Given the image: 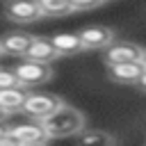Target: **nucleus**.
<instances>
[{"label":"nucleus","mask_w":146,"mask_h":146,"mask_svg":"<svg viewBox=\"0 0 146 146\" xmlns=\"http://www.w3.org/2000/svg\"><path fill=\"white\" fill-rule=\"evenodd\" d=\"M59 57V52L55 50V46L50 43V39H41V36H34L27 52H25V59H32V62H41V64H50Z\"/></svg>","instance_id":"1a4fd4ad"},{"label":"nucleus","mask_w":146,"mask_h":146,"mask_svg":"<svg viewBox=\"0 0 146 146\" xmlns=\"http://www.w3.org/2000/svg\"><path fill=\"white\" fill-rule=\"evenodd\" d=\"M14 75L18 78V84L21 87H39V84H46L50 78H52V68L50 64H41V62H32V59H23L18 62L14 68Z\"/></svg>","instance_id":"f03ea898"},{"label":"nucleus","mask_w":146,"mask_h":146,"mask_svg":"<svg viewBox=\"0 0 146 146\" xmlns=\"http://www.w3.org/2000/svg\"><path fill=\"white\" fill-rule=\"evenodd\" d=\"M78 146H114V137L105 130L84 128L78 132Z\"/></svg>","instance_id":"ddd939ff"},{"label":"nucleus","mask_w":146,"mask_h":146,"mask_svg":"<svg viewBox=\"0 0 146 146\" xmlns=\"http://www.w3.org/2000/svg\"><path fill=\"white\" fill-rule=\"evenodd\" d=\"M50 43L55 46V50L59 52V57H68V55H78L84 50L78 32H59V34H52L50 36Z\"/></svg>","instance_id":"9b49d317"},{"label":"nucleus","mask_w":146,"mask_h":146,"mask_svg":"<svg viewBox=\"0 0 146 146\" xmlns=\"http://www.w3.org/2000/svg\"><path fill=\"white\" fill-rule=\"evenodd\" d=\"M11 87H21L18 84V78L14 75V71L0 68V89H11Z\"/></svg>","instance_id":"2eb2a0df"},{"label":"nucleus","mask_w":146,"mask_h":146,"mask_svg":"<svg viewBox=\"0 0 146 146\" xmlns=\"http://www.w3.org/2000/svg\"><path fill=\"white\" fill-rule=\"evenodd\" d=\"M141 62H144V66H146V50H144V55H141Z\"/></svg>","instance_id":"aec40b11"},{"label":"nucleus","mask_w":146,"mask_h":146,"mask_svg":"<svg viewBox=\"0 0 146 146\" xmlns=\"http://www.w3.org/2000/svg\"><path fill=\"white\" fill-rule=\"evenodd\" d=\"M39 123L46 130L48 139H62V137H71V135H78L80 130H84L82 112L75 110L73 105H66V103H62L52 114H48Z\"/></svg>","instance_id":"f257e3e1"},{"label":"nucleus","mask_w":146,"mask_h":146,"mask_svg":"<svg viewBox=\"0 0 146 146\" xmlns=\"http://www.w3.org/2000/svg\"><path fill=\"white\" fill-rule=\"evenodd\" d=\"M62 103H64V100H62L59 96H55V94H27V98H25V103H23L21 110H23L30 119L41 121V119H46L48 114H52Z\"/></svg>","instance_id":"7ed1b4c3"},{"label":"nucleus","mask_w":146,"mask_h":146,"mask_svg":"<svg viewBox=\"0 0 146 146\" xmlns=\"http://www.w3.org/2000/svg\"><path fill=\"white\" fill-rule=\"evenodd\" d=\"M7 116H9V112H7V110H2V107H0V123H2V121H5V119H7Z\"/></svg>","instance_id":"a211bd4d"},{"label":"nucleus","mask_w":146,"mask_h":146,"mask_svg":"<svg viewBox=\"0 0 146 146\" xmlns=\"http://www.w3.org/2000/svg\"><path fill=\"white\" fill-rule=\"evenodd\" d=\"M144 55V48L132 43V41H112L105 48V64H123V62H139Z\"/></svg>","instance_id":"20e7f679"},{"label":"nucleus","mask_w":146,"mask_h":146,"mask_svg":"<svg viewBox=\"0 0 146 146\" xmlns=\"http://www.w3.org/2000/svg\"><path fill=\"white\" fill-rule=\"evenodd\" d=\"M137 87H139L141 91H146V71H144V73H141V78L137 80Z\"/></svg>","instance_id":"f3484780"},{"label":"nucleus","mask_w":146,"mask_h":146,"mask_svg":"<svg viewBox=\"0 0 146 146\" xmlns=\"http://www.w3.org/2000/svg\"><path fill=\"white\" fill-rule=\"evenodd\" d=\"M27 87H11V89H0V107L7 110L9 114L21 110L25 98H27Z\"/></svg>","instance_id":"f8f14e48"},{"label":"nucleus","mask_w":146,"mask_h":146,"mask_svg":"<svg viewBox=\"0 0 146 146\" xmlns=\"http://www.w3.org/2000/svg\"><path fill=\"white\" fill-rule=\"evenodd\" d=\"M32 39H34V36L27 34V32H9V34H5V36L0 39V52L25 57V52H27Z\"/></svg>","instance_id":"9d476101"},{"label":"nucleus","mask_w":146,"mask_h":146,"mask_svg":"<svg viewBox=\"0 0 146 146\" xmlns=\"http://www.w3.org/2000/svg\"><path fill=\"white\" fill-rule=\"evenodd\" d=\"M21 144H25V146H43L46 141H48V135H46V130L41 128V123L39 121H34V123H21V125H11V128H7Z\"/></svg>","instance_id":"6e6552de"},{"label":"nucleus","mask_w":146,"mask_h":146,"mask_svg":"<svg viewBox=\"0 0 146 146\" xmlns=\"http://www.w3.org/2000/svg\"><path fill=\"white\" fill-rule=\"evenodd\" d=\"M105 2H107V0H105Z\"/></svg>","instance_id":"412c9836"},{"label":"nucleus","mask_w":146,"mask_h":146,"mask_svg":"<svg viewBox=\"0 0 146 146\" xmlns=\"http://www.w3.org/2000/svg\"><path fill=\"white\" fill-rule=\"evenodd\" d=\"M5 16L14 23H34V21L43 18L36 0H7Z\"/></svg>","instance_id":"39448f33"},{"label":"nucleus","mask_w":146,"mask_h":146,"mask_svg":"<svg viewBox=\"0 0 146 146\" xmlns=\"http://www.w3.org/2000/svg\"><path fill=\"white\" fill-rule=\"evenodd\" d=\"M43 16H66L73 11L68 0H36Z\"/></svg>","instance_id":"4468645a"},{"label":"nucleus","mask_w":146,"mask_h":146,"mask_svg":"<svg viewBox=\"0 0 146 146\" xmlns=\"http://www.w3.org/2000/svg\"><path fill=\"white\" fill-rule=\"evenodd\" d=\"M5 132H7V128H2V123H0V139L5 137Z\"/></svg>","instance_id":"6ab92c4d"},{"label":"nucleus","mask_w":146,"mask_h":146,"mask_svg":"<svg viewBox=\"0 0 146 146\" xmlns=\"http://www.w3.org/2000/svg\"><path fill=\"white\" fill-rule=\"evenodd\" d=\"M78 36H80L84 50H100L114 41V30L105 27V25H87L78 32Z\"/></svg>","instance_id":"423d86ee"},{"label":"nucleus","mask_w":146,"mask_h":146,"mask_svg":"<svg viewBox=\"0 0 146 146\" xmlns=\"http://www.w3.org/2000/svg\"><path fill=\"white\" fill-rule=\"evenodd\" d=\"M73 11H89V9H96L98 5H103L105 0H68Z\"/></svg>","instance_id":"dca6fc26"},{"label":"nucleus","mask_w":146,"mask_h":146,"mask_svg":"<svg viewBox=\"0 0 146 146\" xmlns=\"http://www.w3.org/2000/svg\"><path fill=\"white\" fill-rule=\"evenodd\" d=\"M146 71L144 62H123V64H110L107 66V75L110 80L119 82V84H137V80L141 78V73Z\"/></svg>","instance_id":"0eeeda50"}]
</instances>
